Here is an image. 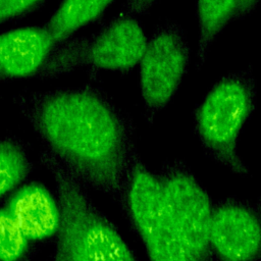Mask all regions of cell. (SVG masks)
Returning a JSON list of instances; mask_svg holds the SVG:
<instances>
[{
  "label": "cell",
  "mask_w": 261,
  "mask_h": 261,
  "mask_svg": "<svg viewBox=\"0 0 261 261\" xmlns=\"http://www.w3.org/2000/svg\"><path fill=\"white\" fill-rule=\"evenodd\" d=\"M210 246L220 261H258L261 218L247 206L222 204L213 209Z\"/></svg>",
  "instance_id": "ba28073f"
},
{
  "label": "cell",
  "mask_w": 261,
  "mask_h": 261,
  "mask_svg": "<svg viewBox=\"0 0 261 261\" xmlns=\"http://www.w3.org/2000/svg\"><path fill=\"white\" fill-rule=\"evenodd\" d=\"M27 159L22 151L10 142L0 143V197L13 190L25 176Z\"/></svg>",
  "instance_id": "4fadbf2b"
},
{
  "label": "cell",
  "mask_w": 261,
  "mask_h": 261,
  "mask_svg": "<svg viewBox=\"0 0 261 261\" xmlns=\"http://www.w3.org/2000/svg\"><path fill=\"white\" fill-rule=\"evenodd\" d=\"M255 103L254 76L250 69H242L221 77L195 113L196 133L206 152L240 174L247 167L237 152L238 138Z\"/></svg>",
  "instance_id": "7a4b0ae2"
},
{
  "label": "cell",
  "mask_w": 261,
  "mask_h": 261,
  "mask_svg": "<svg viewBox=\"0 0 261 261\" xmlns=\"http://www.w3.org/2000/svg\"><path fill=\"white\" fill-rule=\"evenodd\" d=\"M128 205L150 261H188L167 208L160 177L140 163L133 167Z\"/></svg>",
  "instance_id": "5b68a950"
},
{
  "label": "cell",
  "mask_w": 261,
  "mask_h": 261,
  "mask_svg": "<svg viewBox=\"0 0 261 261\" xmlns=\"http://www.w3.org/2000/svg\"><path fill=\"white\" fill-rule=\"evenodd\" d=\"M6 210L28 240H42L58 231L59 205L40 185L31 184L17 190Z\"/></svg>",
  "instance_id": "30bf717a"
},
{
  "label": "cell",
  "mask_w": 261,
  "mask_h": 261,
  "mask_svg": "<svg viewBox=\"0 0 261 261\" xmlns=\"http://www.w3.org/2000/svg\"><path fill=\"white\" fill-rule=\"evenodd\" d=\"M33 121L55 154L81 176L106 190L119 186L128 133L104 98L86 90L51 93L37 103Z\"/></svg>",
  "instance_id": "6da1fadb"
},
{
  "label": "cell",
  "mask_w": 261,
  "mask_h": 261,
  "mask_svg": "<svg viewBox=\"0 0 261 261\" xmlns=\"http://www.w3.org/2000/svg\"><path fill=\"white\" fill-rule=\"evenodd\" d=\"M42 0H0V23L16 17Z\"/></svg>",
  "instance_id": "9a60e30c"
},
{
  "label": "cell",
  "mask_w": 261,
  "mask_h": 261,
  "mask_svg": "<svg viewBox=\"0 0 261 261\" xmlns=\"http://www.w3.org/2000/svg\"><path fill=\"white\" fill-rule=\"evenodd\" d=\"M28 241L9 212L0 210V261H17Z\"/></svg>",
  "instance_id": "5bb4252c"
},
{
  "label": "cell",
  "mask_w": 261,
  "mask_h": 261,
  "mask_svg": "<svg viewBox=\"0 0 261 261\" xmlns=\"http://www.w3.org/2000/svg\"><path fill=\"white\" fill-rule=\"evenodd\" d=\"M147 43L139 22L129 16H121L95 37L60 43L40 74L58 75L83 65L104 70H127L140 63Z\"/></svg>",
  "instance_id": "277c9868"
},
{
  "label": "cell",
  "mask_w": 261,
  "mask_h": 261,
  "mask_svg": "<svg viewBox=\"0 0 261 261\" xmlns=\"http://www.w3.org/2000/svg\"><path fill=\"white\" fill-rule=\"evenodd\" d=\"M61 261H136L117 230L93 207L77 184L58 173Z\"/></svg>",
  "instance_id": "3957f363"
},
{
  "label": "cell",
  "mask_w": 261,
  "mask_h": 261,
  "mask_svg": "<svg viewBox=\"0 0 261 261\" xmlns=\"http://www.w3.org/2000/svg\"><path fill=\"white\" fill-rule=\"evenodd\" d=\"M259 1L260 0H239L236 18H244L245 16L250 14L255 9Z\"/></svg>",
  "instance_id": "2e32d148"
},
{
  "label": "cell",
  "mask_w": 261,
  "mask_h": 261,
  "mask_svg": "<svg viewBox=\"0 0 261 261\" xmlns=\"http://www.w3.org/2000/svg\"><path fill=\"white\" fill-rule=\"evenodd\" d=\"M113 0H62L46 28L57 44L97 19Z\"/></svg>",
  "instance_id": "8fae6325"
},
{
  "label": "cell",
  "mask_w": 261,
  "mask_h": 261,
  "mask_svg": "<svg viewBox=\"0 0 261 261\" xmlns=\"http://www.w3.org/2000/svg\"><path fill=\"white\" fill-rule=\"evenodd\" d=\"M239 0H198L199 20L198 62L201 66L207 57L209 48L225 25L236 18Z\"/></svg>",
  "instance_id": "7c38bea8"
},
{
  "label": "cell",
  "mask_w": 261,
  "mask_h": 261,
  "mask_svg": "<svg viewBox=\"0 0 261 261\" xmlns=\"http://www.w3.org/2000/svg\"><path fill=\"white\" fill-rule=\"evenodd\" d=\"M167 208L188 261H211L213 208L209 196L185 168L175 165L160 177Z\"/></svg>",
  "instance_id": "8992f818"
},
{
  "label": "cell",
  "mask_w": 261,
  "mask_h": 261,
  "mask_svg": "<svg viewBox=\"0 0 261 261\" xmlns=\"http://www.w3.org/2000/svg\"><path fill=\"white\" fill-rule=\"evenodd\" d=\"M56 45L46 27H21L0 33V80L40 73Z\"/></svg>",
  "instance_id": "9c48e42d"
},
{
  "label": "cell",
  "mask_w": 261,
  "mask_h": 261,
  "mask_svg": "<svg viewBox=\"0 0 261 261\" xmlns=\"http://www.w3.org/2000/svg\"><path fill=\"white\" fill-rule=\"evenodd\" d=\"M156 0H127V7L132 12L142 14L146 12Z\"/></svg>",
  "instance_id": "e0dca14e"
},
{
  "label": "cell",
  "mask_w": 261,
  "mask_h": 261,
  "mask_svg": "<svg viewBox=\"0 0 261 261\" xmlns=\"http://www.w3.org/2000/svg\"><path fill=\"white\" fill-rule=\"evenodd\" d=\"M189 46L181 29L169 23L148 41L140 60V87L146 108H164L175 94L189 63Z\"/></svg>",
  "instance_id": "52a82bcc"
}]
</instances>
